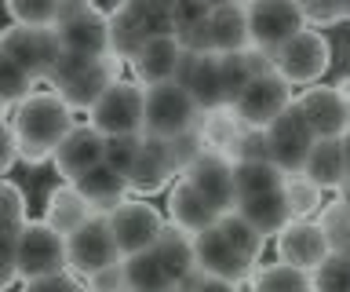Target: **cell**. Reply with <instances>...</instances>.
<instances>
[{"instance_id":"obj_1","label":"cell","mask_w":350,"mask_h":292,"mask_svg":"<svg viewBox=\"0 0 350 292\" xmlns=\"http://www.w3.org/2000/svg\"><path fill=\"white\" fill-rule=\"evenodd\" d=\"M77 128L73 110L66 106L55 92H33L26 103L15 106L11 117V132H15L18 161L26 165H44L55 157L62 139Z\"/></svg>"},{"instance_id":"obj_2","label":"cell","mask_w":350,"mask_h":292,"mask_svg":"<svg viewBox=\"0 0 350 292\" xmlns=\"http://www.w3.org/2000/svg\"><path fill=\"white\" fill-rule=\"evenodd\" d=\"M48 81H51V92L59 95L73 114H88L98 99H103V92L109 84L120 81V59H113V55H106V59L62 55Z\"/></svg>"},{"instance_id":"obj_3","label":"cell","mask_w":350,"mask_h":292,"mask_svg":"<svg viewBox=\"0 0 350 292\" xmlns=\"http://www.w3.org/2000/svg\"><path fill=\"white\" fill-rule=\"evenodd\" d=\"M109 15V48L113 59L131 62L146 48V40L172 34V4H157V0H128V4L113 8Z\"/></svg>"},{"instance_id":"obj_4","label":"cell","mask_w":350,"mask_h":292,"mask_svg":"<svg viewBox=\"0 0 350 292\" xmlns=\"http://www.w3.org/2000/svg\"><path fill=\"white\" fill-rule=\"evenodd\" d=\"M142 117H146V88L120 77L88 110V124L103 139H120V135H142Z\"/></svg>"},{"instance_id":"obj_5","label":"cell","mask_w":350,"mask_h":292,"mask_svg":"<svg viewBox=\"0 0 350 292\" xmlns=\"http://www.w3.org/2000/svg\"><path fill=\"white\" fill-rule=\"evenodd\" d=\"M15 267H18V281H40V278H55L66 274V237L55 234L44 220H26V226L15 237Z\"/></svg>"},{"instance_id":"obj_6","label":"cell","mask_w":350,"mask_h":292,"mask_svg":"<svg viewBox=\"0 0 350 292\" xmlns=\"http://www.w3.org/2000/svg\"><path fill=\"white\" fill-rule=\"evenodd\" d=\"M197 103L190 99V92L179 88V84H161V88H150L146 92V117H142V135L150 139H179V135H190L197 132Z\"/></svg>"},{"instance_id":"obj_7","label":"cell","mask_w":350,"mask_h":292,"mask_svg":"<svg viewBox=\"0 0 350 292\" xmlns=\"http://www.w3.org/2000/svg\"><path fill=\"white\" fill-rule=\"evenodd\" d=\"M303 29L306 23L295 0H252L248 4V48L267 51L270 59Z\"/></svg>"},{"instance_id":"obj_8","label":"cell","mask_w":350,"mask_h":292,"mask_svg":"<svg viewBox=\"0 0 350 292\" xmlns=\"http://www.w3.org/2000/svg\"><path fill=\"white\" fill-rule=\"evenodd\" d=\"M193 263H197V274H208V278H219V281H230V285H245L256 274V259L245 256L241 248L226 237L223 226H212V230L197 234L193 237Z\"/></svg>"},{"instance_id":"obj_9","label":"cell","mask_w":350,"mask_h":292,"mask_svg":"<svg viewBox=\"0 0 350 292\" xmlns=\"http://www.w3.org/2000/svg\"><path fill=\"white\" fill-rule=\"evenodd\" d=\"M328 62H332V48H328V37L317 29H303L284 48L273 51V73L288 88L292 84H317L325 77Z\"/></svg>"},{"instance_id":"obj_10","label":"cell","mask_w":350,"mask_h":292,"mask_svg":"<svg viewBox=\"0 0 350 292\" xmlns=\"http://www.w3.org/2000/svg\"><path fill=\"white\" fill-rule=\"evenodd\" d=\"M0 51L22 66L33 81H48L51 70L59 66L62 48L55 29H26V26H8L0 29Z\"/></svg>"},{"instance_id":"obj_11","label":"cell","mask_w":350,"mask_h":292,"mask_svg":"<svg viewBox=\"0 0 350 292\" xmlns=\"http://www.w3.org/2000/svg\"><path fill=\"white\" fill-rule=\"evenodd\" d=\"M106 220H109V234H113L120 256L150 252V248L157 245L161 230H164L161 212L153 209L150 201H135V198H128L124 204H120V209L109 212Z\"/></svg>"},{"instance_id":"obj_12","label":"cell","mask_w":350,"mask_h":292,"mask_svg":"<svg viewBox=\"0 0 350 292\" xmlns=\"http://www.w3.org/2000/svg\"><path fill=\"white\" fill-rule=\"evenodd\" d=\"M267 139H270V161L273 165H278L284 176H303V165H306L310 146L317 139L310 132V124H306V117L299 114L295 99H292L288 110L267 128Z\"/></svg>"},{"instance_id":"obj_13","label":"cell","mask_w":350,"mask_h":292,"mask_svg":"<svg viewBox=\"0 0 350 292\" xmlns=\"http://www.w3.org/2000/svg\"><path fill=\"white\" fill-rule=\"evenodd\" d=\"M120 259L124 256L117 252V241H113V234H109V220L98 212L66 237V263L84 278L109 267V263H120Z\"/></svg>"},{"instance_id":"obj_14","label":"cell","mask_w":350,"mask_h":292,"mask_svg":"<svg viewBox=\"0 0 350 292\" xmlns=\"http://www.w3.org/2000/svg\"><path fill=\"white\" fill-rule=\"evenodd\" d=\"M62 55H77V59H106L113 55L109 48V15L95 4H84L70 23L55 26Z\"/></svg>"},{"instance_id":"obj_15","label":"cell","mask_w":350,"mask_h":292,"mask_svg":"<svg viewBox=\"0 0 350 292\" xmlns=\"http://www.w3.org/2000/svg\"><path fill=\"white\" fill-rule=\"evenodd\" d=\"M288 106H292V88L278 77V73H270V77L248 81V88L241 92L237 103H234V114L241 117L245 128H262V132H267Z\"/></svg>"},{"instance_id":"obj_16","label":"cell","mask_w":350,"mask_h":292,"mask_svg":"<svg viewBox=\"0 0 350 292\" xmlns=\"http://www.w3.org/2000/svg\"><path fill=\"white\" fill-rule=\"evenodd\" d=\"M183 179L190 183L215 212L226 215V212L237 209V187H234V165H230V157L204 150V154L183 172Z\"/></svg>"},{"instance_id":"obj_17","label":"cell","mask_w":350,"mask_h":292,"mask_svg":"<svg viewBox=\"0 0 350 292\" xmlns=\"http://www.w3.org/2000/svg\"><path fill=\"white\" fill-rule=\"evenodd\" d=\"M175 84L190 92V99L197 103V110H223L226 95H223V77H219V55L215 51H204V55H193V51H183V62L175 70Z\"/></svg>"},{"instance_id":"obj_18","label":"cell","mask_w":350,"mask_h":292,"mask_svg":"<svg viewBox=\"0 0 350 292\" xmlns=\"http://www.w3.org/2000/svg\"><path fill=\"white\" fill-rule=\"evenodd\" d=\"M295 106L306 117L314 139H343L350 132V106L339 99L332 84H314L303 95H295Z\"/></svg>"},{"instance_id":"obj_19","label":"cell","mask_w":350,"mask_h":292,"mask_svg":"<svg viewBox=\"0 0 350 292\" xmlns=\"http://www.w3.org/2000/svg\"><path fill=\"white\" fill-rule=\"evenodd\" d=\"M328 256L332 252H328V241H325L317 220H292L278 234V263H288L295 270L314 274Z\"/></svg>"},{"instance_id":"obj_20","label":"cell","mask_w":350,"mask_h":292,"mask_svg":"<svg viewBox=\"0 0 350 292\" xmlns=\"http://www.w3.org/2000/svg\"><path fill=\"white\" fill-rule=\"evenodd\" d=\"M103 154H106V139L95 132L92 124H77L70 135L62 139V146L55 150V172L66 179V183H73V179H81L84 172H92L103 165Z\"/></svg>"},{"instance_id":"obj_21","label":"cell","mask_w":350,"mask_h":292,"mask_svg":"<svg viewBox=\"0 0 350 292\" xmlns=\"http://www.w3.org/2000/svg\"><path fill=\"white\" fill-rule=\"evenodd\" d=\"M183 62V48L179 40H175L172 34L164 37H153L146 40V48L139 51L135 59H131V70H135V84H142V88H161V84H172L175 81V70H179Z\"/></svg>"},{"instance_id":"obj_22","label":"cell","mask_w":350,"mask_h":292,"mask_svg":"<svg viewBox=\"0 0 350 292\" xmlns=\"http://www.w3.org/2000/svg\"><path fill=\"white\" fill-rule=\"evenodd\" d=\"M208 44H212L215 55L248 51V4H237V0L212 4V15H208Z\"/></svg>"},{"instance_id":"obj_23","label":"cell","mask_w":350,"mask_h":292,"mask_svg":"<svg viewBox=\"0 0 350 292\" xmlns=\"http://www.w3.org/2000/svg\"><path fill=\"white\" fill-rule=\"evenodd\" d=\"M219 220H223V212H215L186 179H175V187L168 190V223H175L179 230L197 237V234L212 230Z\"/></svg>"},{"instance_id":"obj_24","label":"cell","mask_w":350,"mask_h":292,"mask_svg":"<svg viewBox=\"0 0 350 292\" xmlns=\"http://www.w3.org/2000/svg\"><path fill=\"white\" fill-rule=\"evenodd\" d=\"M70 187L81 194V198L88 201V209L98 212V215H109L113 209H120V204L128 201V179L124 176H117L109 165H98L92 172H84L81 179H73Z\"/></svg>"},{"instance_id":"obj_25","label":"cell","mask_w":350,"mask_h":292,"mask_svg":"<svg viewBox=\"0 0 350 292\" xmlns=\"http://www.w3.org/2000/svg\"><path fill=\"white\" fill-rule=\"evenodd\" d=\"M175 179V172L168 165V154H164V143L161 139H150V135H142V146H139V157H135V165H131L128 172V190H135V194H157L164 190L168 183Z\"/></svg>"},{"instance_id":"obj_26","label":"cell","mask_w":350,"mask_h":292,"mask_svg":"<svg viewBox=\"0 0 350 292\" xmlns=\"http://www.w3.org/2000/svg\"><path fill=\"white\" fill-rule=\"evenodd\" d=\"M303 176L321 190H339L347 183V161H343V139H317L310 146V157L303 165Z\"/></svg>"},{"instance_id":"obj_27","label":"cell","mask_w":350,"mask_h":292,"mask_svg":"<svg viewBox=\"0 0 350 292\" xmlns=\"http://www.w3.org/2000/svg\"><path fill=\"white\" fill-rule=\"evenodd\" d=\"M234 212L262 237H278L284 226L292 223V212H288V204H284L281 190L278 194H262V198H241Z\"/></svg>"},{"instance_id":"obj_28","label":"cell","mask_w":350,"mask_h":292,"mask_svg":"<svg viewBox=\"0 0 350 292\" xmlns=\"http://www.w3.org/2000/svg\"><path fill=\"white\" fill-rule=\"evenodd\" d=\"M92 209H88V201L77 194L70 183L66 187H55L48 194V209H44V223L51 226L55 234H62V237H70L77 226H84L88 220H92Z\"/></svg>"},{"instance_id":"obj_29","label":"cell","mask_w":350,"mask_h":292,"mask_svg":"<svg viewBox=\"0 0 350 292\" xmlns=\"http://www.w3.org/2000/svg\"><path fill=\"white\" fill-rule=\"evenodd\" d=\"M153 252H157V259L164 263V270H168V278L175 281V285L197 270V263H193V237L186 230H179L175 223H164V230L157 237V245H153Z\"/></svg>"},{"instance_id":"obj_30","label":"cell","mask_w":350,"mask_h":292,"mask_svg":"<svg viewBox=\"0 0 350 292\" xmlns=\"http://www.w3.org/2000/svg\"><path fill=\"white\" fill-rule=\"evenodd\" d=\"M241 132H245V124H241V117L234 114V106L208 110V114L197 117V135H201L204 150H212V154L230 157V150H234V143L241 139Z\"/></svg>"},{"instance_id":"obj_31","label":"cell","mask_w":350,"mask_h":292,"mask_svg":"<svg viewBox=\"0 0 350 292\" xmlns=\"http://www.w3.org/2000/svg\"><path fill=\"white\" fill-rule=\"evenodd\" d=\"M124 281L128 292H168L175 289V281L168 278V270L157 259V252H139V256H124Z\"/></svg>"},{"instance_id":"obj_32","label":"cell","mask_w":350,"mask_h":292,"mask_svg":"<svg viewBox=\"0 0 350 292\" xmlns=\"http://www.w3.org/2000/svg\"><path fill=\"white\" fill-rule=\"evenodd\" d=\"M234 187H237V201L241 198H262V194H278L284 187V172L273 165V161L234 165Z\"/></svg>"},{"instance_id":"obj_33","label":"cell","mask_w":350,"mask_h":292,"mask_svg":"<svg viewBox=\"0 0 350 292\" xmlns=\"http://www.w3.org/2000/svg\"><path fill=\"white\" fill-rule=\"evenodd\" d=\"M248 289L252 292H314V278L288 263H259Z\"/></svg>"},{"instance_id":"obj_34","label":"cell","mask_w":350,"mask_h":292,"mask_svg":"<svg viewBox=\"0 0 350 292\" xmlns=\"http://www.w3.org/2000/svg\"><path fill=\"white\" fill-rule=\"evenodd\" d=\"M284 204H288L292 220H310V215H317L325 209V190L314 187L306 176H284Z\"/></svg>"},{"instance_id":"obj_35","label":"cell","mask_w":350,"mask_h":292,"mask_svg":"<svg viewBox=\"0 0 350 292\" xmlns=\"http://www.w3.org/2000/svg\"><path fill=\"white\" fill-rule=\"evenodd\" d=\"M8 15H11V26L55 29V18H59V0H11Z\"/></svg>"},{"instance_id":"obj_36","label":"cell","mask_w":350,"mask_h":292,"mask_svg":"<svg viewBox=\"0 0 350 292\" xmlns=\"http://www.w3.org/2000/svg\"><path fill=\"white\" fill-rule=\"evenodd\" d=\"M33 81L22 66H15L4 51H0V110H8V106H18V103H26L29 95H33Z\"/></svg>"},{"instance_id":"obj_37","label":"cell","mask_w":350,"mask_h":292,"mask_svg":"<svg viewBox=\"0 0 350 292\" xmlns=\"http://www.w3.org/2000/svg\"><path fill=\"white\" fill-rule=\"evenodd\" d=\"M317 226H321L332 256H343L350 248V220H347V212L339 201H325V209L317 212Z\"/></svg>"},{"instance_id":"obj_38","label":"cell","mask_w":350,"mask_h":292,"mask_svg":"<svg viewBox=\"0 0 350 292\" xmlns=\"http://www.w3.org/2000/svg\"><path fill=\"white\" fill-rule=\"evenodd\" d=\"M306 29H328L339 23H350V0H314V4H299Z\"/></svg>"},{"instance_id":"obj_39","label":"cell","mask_w":350,"mask_h":292,"mask_svg":"<svg viewBox=\"0 0 350 292\" xmlns=\"http://www.w3.org/2000/svg\"><path fill=\"white\" fill-rule=\"evenodd\" d=\"M219 77H223V95H226V106L237 103V95L248 88L252 73H248V62H245V51L237 55H219Z\"/></svg>"},{"instance_id":"obj_40","label":"cell","mask_w":350,"mask_h":292,"mask_svg":"<svg viewBox=\"0 0 350 292\" xmlns=\"http://www.w3.org/2000/svg\"><path fill=\"white\" fill-rule=\"evenodd\" d=\"M219 226H223V230H226V237H230V241H234V245L241 248V252H245V256H252V259L259 263V256H262V245H267V237L252 230V226H248L245 220H241L237 212H226L223 220H219Z\"/></svg>"},{"instance_id":"obj_41","label":"cell","mask_w":350,"mask_h":292,"mask_svg":"<svg viewBox=\"0 0 350 292\" xmlns=\"http://www.w3.org/2000/svg\"><path fill=\"white\" fill-rule=\"evenodd\" d=\"M26 226V194L11 179H0V230H22Z\"/></svg>"},{"instance_id":"obj_42","label":"cell","mask_w":350,"mask_h":292,"mask_svg":"<svg viewBox=\"0 0 350 292\" xmlns=\"http://www.w3.org/2000/svg\"><path fill=\"white\" fill-rule=\"evenodd\" d=\"M208 15H212V4H204V0H175L172 4V37L201 29L208 23Z\"/></svg>"},{"instance_id":"obj_43","label":"cell","mask_w":350,"mask_h":292,"mask_svg":"<svg viewBox=\"0 0 350 292\" xmlns=\"http://www.w3.org/2000/svg\"><path fill=\"white\" fill-rule=\"evenodd\" d=\"M139 146H142V135H120V139H106V154H103V165H109L117 176L128 179L131 165L139 157Z\"/></svg>"},{"instance_id":"obj_44","label":"cell","mask_w":350,"mask_h":292,"mask_svg":"<svg viewBox=\"0 0 350 292\" xmlns=\"http://www.w3.org/2000/svg\"><path fill=\"white\" fill-rule=\"evenodd\" d=\"M310 278H314V292H350V263L343 256H328Z\"/></svg>"},{"instance_id":"obj_45","label":"cell","mask_w":350,"mask_h":292,"mask_svg":"<svg viewBox=\"0 0 350 292\" xmlns=\"http://www.w3.org/2000/svg\"><path fill=\"white\" fill-rule=\"evenodd\" d=\"M248 161H270V139L262 128H245L230 150V165H248Z\"/></svg>"},{"instance_id":"obj_46","label":"cell","mask_w":350,"mask_h":292,"mask_svg":"<svg viewBox=\"0 0 350 292\" xmlns=\"http://www.w3.org/2000/svg\"><path fill=\"white\" fill-rule=\"evenodd\" d=\"M164 154H168V165H172V172L183 179V172H186V168H190L197 157L204 154V143H201V135H197V132H190V135L168 139V143H164Z\"/></svg>"},{"instance_id":"obj_47","label":"cell","mask_w":350,"mask_h":292,"mask_svg":"<svg viewBox=\"0 0 350 292\" xmlns=\"http://www.w3.org/2000/svg\"><path fill=\"white\" fill-rule=\"evenodd\" d=\"M88 292H128V281H124V259L120 263H109L95 274H88Z\"/></svg>"},{"instance_id":"obj_48","label":"cell","mask_w":350,"mask_h":292,"mask_svg":"<svg viewBox=\"0 0 350 292\" xmlns=\"http://www.w3.org/2000/svg\"><path fill=\"white\" fill-rule=\"evenodd\" d=\"M15 237L18 230H0V292H8L18 281V267H15Z\"/></svg>"},{"instance_id":"obj_49","label":"cell","mask_w":350,"mask_h":292,"mask_svg":"<svg viewBox=\"0 0 350 292\" xmlns=\"http://www.w3.org/2000/svg\"><path fill=\"white\" fill-rule=\"evenodd\" d=\"M22 292H88L84 281H77L70 274H55V278H40V281H26Z\"/></svg>"},{"instance_id":"obj_50","label":"cell","mask_w":350,"mask_h":292,"mask_svg":"<svg viewBox=\"0 0 350 292\" xmlns=\"http://www.w3.org/2000/svg\"><path fill=\"white\" fill-rule=\"evenodd\" d=\"M175 292H237V285H230V281H219V278H208V274H193L183 278Z\"/></svg>"},{"instance_id":"obj_51","label":"cell","mask_w":350,"mask_h":292,"mask_svg":"<svg viewBox=\"0 0 350 292\" xmlns=\"http://www.w3.org/2000/svg\"><path fill=\"white\" fill-rule=\"evenodd\" d=\"M18 161V146H15V132H11L8 121H0V179L15 168Z\"/></svg>"},{"instance_id":"obj_52","label":"cell","mask_w":350,"mask_h":292,"mask_svg":"<svg viewBox=\"0 0 350 292\" xmlns=\"http://www.w3.org/2000/svg\"><path fill=\"white\" fill-rule=\"evenodd\" d=\"M245 62H248V73H252V81H256V77H270V73H273V59L267 55V51H256V48H248V51H245Z\"/></svg>"},{"instance_id":"obj_53","label":"cell","mask_w":350,"mask_h":292,"mask_svg":"<svg viewBox=\"0 0 350 292\" xmlns=\"http://www.w3.org/2000/svg\"><path fill=\"white\" fill-rule=\"evenodd\" d=\"M332 88H336V92H339V99H343V103H347V106H350V77H339V81H336V84H332Z\"/></svg>"},{"instance_id":"obj_54","label":"cell","mask_w":350,"mask_h":292,"mask_svg":"<svg viewBox=\"0 0 350 292\" xmlns=\"http://www.w3.org/2000/svg\"><path fill=\"white\" fill-rule=\"evenodd\" d=\"M339 204H343V212H347V220H350V179L343 183V187H339V198H336Z\"/></svg>"},{"instance_id":"obj_55","label":"cell","mask_w":350,"mask_h":292,"mask_svg":"<svg viewBox=\"0 0 350 292\" xmlns=\"http://www.w3.org/2000/svg\"><path fill=\"white\" fill-rule=\"evenodd\" d=\"M343 161H347V179H350V132L343 135Z\"/></svg>"},{"instance_id":"obj_56","label":"cell","mask_w":350,"mask_h":292,"mask_svg":"<svg viewBox=\"0 0 350 292\" xmlns=\"http://www.w3.org/2000/svg\"><path fill=\"white\" fill-rule=\"evenodd\" d=\"M343 259H347V263H350V248H347V252H343Z\"/></svg>"},{"instance_id":"obj_57","label":"cell","mask_w":350,"mask_h":292,"mask_svg":"<svg viewBox=\"0 0 350 292\" xmlns=\"http://www.w3.org/2000/svg\"><path fill=\"white\" fill-rule=\"evenodd\" d=\"M0 121H4V110H0Z\"/></svg>"},{"instance_id":"obj_58","label":"cell","mask_w":350,"mask_h":292,"mask_svg":"<svg viewBox=\"0 0 350 292\" xmlns=\"http://www.w3.org/2000/svg\"><path fill=\"white\" fill-rule=\"evenodd\" d=\"M168 292H175V289H168Z\"/></svg>"}]
</instances>
